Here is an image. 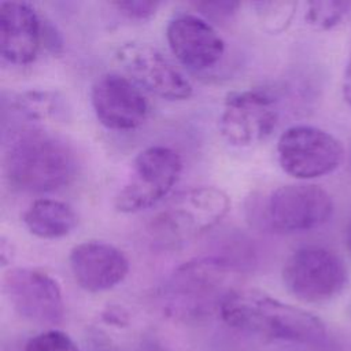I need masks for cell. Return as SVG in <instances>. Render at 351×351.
<instances>
[{
	"label": "cell",
	"mask_w": 351,
	"mask_h": 351,
	"mask_svg": "<svg viewBox=\"0 0 351 351\" xmlns=\"http://www.w3.org/2000/svg\"><path fill=\"white\" fill-rule=\"evenodd\" d=\"M233 329L265 340L315 344L324 340L325 324L314 314L252 288H234L219 307Z\"/></svg>",
	"instance_id": "obj_1"
},
{
	"label": "cell",
	"mask_w": 351,
	"mask_h": 351,
	"mask_svg": "<svg viewBox=\"0 0 351 351\" xmlns=\"http://www.w3.org/2000/svg\"><path fill=\"white\" fill-rule=\"evenodd\" d=\"M240 269L228 258L203 256L180 265L160 292L163 313L173 321L192 325L210 319L226 295Z\"/></svg>",
	"instance_id": "obj_2"
},
{
	"label": "cell",
	"mask_w": 351,
	"mask_h": 351,
	"mask_svg": "<svg viewBox=\"0 0 351 351\" xmlns=\"http://www.w3.org/2000/svg\"><path fill=\"white\" fill-rule=\"evenodd\" d=\"M11 185L32 193L53 192L67 186L77 174V156L59 134L25 128L12 134L4 155Z\"/></svg>",
	"instance_id": "obj_3"
},
{
	"label": "cell",
	"mask_w": 351,
	"mask_h": 351,
	"mask_svg": "<svg viewBox=\"0 0 351 351\" xmlns=\"http://www.w3.org/2000/svg\"><path fill=\"white\" fill-rule=\"evenodd\" d=\"M230 210V197L215 186H195L173 196L148 223L159 248L174 250L217 226Z\"/></svg>",
	"instance_id": "obj_4"
},
{
	"label": "cell",
	"mask_w": 351,
	"mask_h": 351,
	"mask_svg": "<svg viewBox=\"0 0 351 351\" xmlns=\"http://www.w3.org/2000/svg\"><path fill=\"white\" fill-rule=\"evenodd\" d=\"M182 171L181 155L166 145H151L140 151L132 171L114 197V207L123 214L147 210L163 200Z\"/></svg>",
	"instance_id": "obj_5"
},
{
	"label": "cell",
	"mask_w": 351,
	"mask_h": 351,
	"mask_svg": "<svg viewBox=\"0 0 351 351\" xmlns=\"http://www.w3.org/2000/svg\"><path fill=\"white\" fill-rule=\"evenodd\" d=\"M341 256L322 245L295 250L282 266V281L289 293L306 303H324L336 298L347 284Z\"/></svg>",
	"instance_id": "obj_6"
},
{
	"label": "cell",
	"mask_w": 351,
	"mask_h": 351,
	"mask_svg": "<svg viewBox=\"0 0 351 351\" xmlns=\"http://www.w3.org/2000/svg\"><path fill=\"white\" fill-rule=\"evenodd\" d=\"M277 159L288 176L308 181L337 170L344 159V147L321 128L293 125L278 137Z\"/></svg>",
	"instance_id": "obj_7"
},
{
	"label": "cell",
	"mask_w": 351,
	"mask_h": 351,
	"mask_svg": "<svg viewBox=\"0 0 351 351\" xmlns=\"http://www.w3.org/2000/svg\"><path fill=\"white\" fill-rule=\"evenodd\" d=\"M280 119L278 99L265 88L230 92L219 115L218 128L233 147H251L265 141Z\"/></svg>",
	"instance_id": "obj_8"
},
{
	"label": "cell",
	"mask_w": 351,
	"mask_h": 351,
	"mask_svg": "<svg viewBox=\"0 0 351 351\" xmlns=\"http://www.w3.org/2000/svg\"><path fill=\"white\" fill-rule=\"evenodd\" d=\"M332 214L333 200L329 192L310 182L278 186L266 204L269 226L285 234L314 230L326 223Z\"/></svg>",
	"instance_id": "obj_9"
},
{
	"label": "cell",
	"mask_w": 351,
	"mask_h": 351,
	"mask_svg": "<svg viewBox=\"0 0 351 351\" xmlns=\"http://www.w3.org/2000/svg\"><path fill=\"white\" fill-rule=\"evenodd\" d=\"M3 288L12 308L26 321L45 326L63 321L62 289L48 273L36 267H12L4 273Z\"/></svg>",
	"instance_id": "obj_10"
},
{
	"label": "cell",
	"mask_w": 351,
	"mask_h": 351,
	"mask_svg": "<svg viewBox=\"0 0 351 351\" xmlns=\"http://www.w3.org/2000/svg\"><path fill=\"white\" fill-rule=\"evenodd\" d=\"M115 56L129 77L151 93L166 100H186L192 96L189 80L156 47L129 41L118 48Z\"/></svg>",
	"instance_id": "obj_11"
},
{
	"label": "cell",
	"mask_w": 351,
	"mask_h": 351,
	"mask_svg": "<svg viewBox=\"0 0 351 351\" xmlns=\"http://www.w3.org/2000/svg\"><path fill=\"white\" fill-rule=\"evenodd\" d=\"M90 103L99 122L119 132L137 129L149 112L148 101L137 84L118 73H104L93 81Z\"/></svg>",
	"instance_id": "obj_12"
},
{
	"label": "cell",
	"mask_w": 351,
	"mask_h": 351,
	"mask_svg": "<svg viewBox=\"0 0 351 351\" xmlns=\"http://www.w3.org/2000/svg\"><path fill=\"white\" fill-rule=\"evenodd\" d=\"M166 38L177 60L193 71L215 66L225 52V43L214 26L192 12L174 15L167 23Z\"/></svg>",
	"instance_id": "obj_13"
},
{
	"label": "cell",
	"mask_w": 351,
	"mask_h": 351,
	"mask_svg": "<svg viewBox=\"0 0 351 351\" xmlns=\"http://www.w3.org/2000/svg\"><path fill=\"white\" fill-rule=\"evenodd\" d=\"M69 263L75 282L92 293L112 289L129 273V261L123 251L101 240H86L74 245Z\"/></svg>",
	"instance_id": "obj_14"
},
{
	"label": "cell",
	"mask_w": 351,
	"mask_h": 351,
	"mask_svg": "<svg viewBox=\"0 0 351 351\" xmlns=\"http://www.w3.org/2000/svg\"><path fill=\"white\" fill-rule=\"evenodd\" d=\"M43 44V21L32 4L0 3V52L14 66L33 63Z\"/></svg>",
	"instance_id": "obj_15"
},
{
	"label": "cell",
	"mask_w": 351,
	"mask_h": 351,
	"mask_svg": "<svg viewBox=\"0 0 351 351\" xmlns=\"http://www.w3.org/2000/svg\"><path fill=\"white\" fill-rule=\"evenodd\" d=\"M22 222L36 237L62 239L73 232L78 218L73 207L56 199H36L23 213Z\"/></svg>",
	"instance_id": "obj_16"
},
{
	"label": "cell",
	"mask_w": 351,
	"mask_h": 351,
	"mask_svg": "<svg viewBox=\"0 0 351 351\" xmlns=\"http://www.w3.org/2000/svg\"><path fill=\"white\" fill-rule=\"evenodd\" d=\"M18 112L29 119H60L66 117L67 106L64 99L52 90H26L14 100Z\"/></svg>",
	"instance_id": "obj_17"
},
{
	"label": "cell",
	"mask_w": 351,
	"mask_h": 351,
	"mask_svg": "<svg viewBox=\"0 0 351 351\" xmlns=\"http://www.w3.org/2000/svg\"><path fill=\"white\" fill-rule=\"evenodd\" d=\"M351 11V1H308L306 4V23L317 30L337 26Z\"/></svg>",
	"instance_id": "obj_18"
},
{
	"label": "cell",
	"mask_w": 351,
	"mask_h": 351,
	"mask_svg": "<svg viewBox=\"0 0 351 351\" xmlns=\"http://www.w3.org/2000/svg\"><path fill=\"white\" fill-rule=\"evenodd\" d=\"M296 5V3L291 1H263L254 4L261 22L270 32L284 30L289 25Z\"/></svg>",
	"instance_id": "obj_19"
},
{
	"label": "cell",
	"mask_w": 351,
	"mask_h": 351,
	"mask_svg": "<svg viewBox=\"0 0 351 351\" xmlns=\"http://www.w3.org/2000/svg\"><path fill=\"white\" fill-rule=\"evenodd\" d=\"M25 351H80V348L67 333L48 329L29 339Z\"/></svg>",
	"instance_id": "obj_20"
},
{
	"label": "cell",
	"mask_w": 351,
	"mask_h": 351,
	"mask_svg": "<svg viewBox=\"0 0 351 351\" xmlns=\"http://www.w3.org/2000/svg\"><path fill=\"white\" fill-rule=\"evenodd\" d=\"M117 10L130 19H148L155 15L160 3L149 0H126V1H114Z\"/></svg>",
	"instance_id": "obj_21"
},
{
	"label": "cell",
	"mask_w": 351,
	"mask_h": 351,
	"mask_svg": "<svg viewBox=\"0 0 351 351\" xmlns=\"http://www.w3.org/2000/svg\"><path fill=\"white\" fill-rule=\"evenodd\" d=\"M196 10L207 15L208 18H226L233 15L237 8L240 7V3L233 1H203V3H195Z\"/></svg>",
	"instance_id": "obj_22"
},
{
	"label": "cell",
	"mask_w": 351,
	"mask_h": 351,
	"mask_svg": "<svg viewBox=\"0 0 351 351\" xmlns=\"http://www.w3.org/2000/svg\"><path fill=\"white\" fill-rule=\"evenodd\" d=\"M101 319L112 326L123 328L129 324V315L128 313L119 307V306H110L101 313Z\"/></svg>",
	"instance_id": "obj_23"
},
{
	"label": "cell",
	"mask_w": 351,
	"mask_h": 351,
	"mask_svg": "<svg viewBox=\"0 0 351 351\" xmlns=\"http://www.w3.org/2000/svg\"><path fill=\"white\" fill-rule=\"evenodd\" d=\"M43 44L53 53H56L62 49L60 34L55 30V27L51 23L44 22V21H43Z\"/></svg>",
	"instance_id": "obj_24"
},
{
	"label": "cell",
	"mask_w": 351,
	"mask_h": 351,
	"mask_svg": "<svg viewBox=\"0 0 351 351\" xmlns=\"http://www.w3.org/2000/svg\"><path fill=\"white\" fill-rule=\"evenodd\" d=\"M341 92L344 101L351 108V55L346 63L344 73H343V81H341Z\"/></svg>",
	"instance_id": "obj_25"
},
{
	"label": "cell",
	"mask_w": 351,
	"mask_h": 351,
	"mask_svg": "<svg viewBox=\"0 0 351 351\" xmlns=\"http://www.w3.org/2000/svg\"><path fill=\"white\" fill-rule=\"evenodd\" d=\"M346 240H347V247H348V251L351 252V218L348 221V225H347V230H346Z\"/></svg>",
	"instance_id": "obj_26"
}]
</instances>
